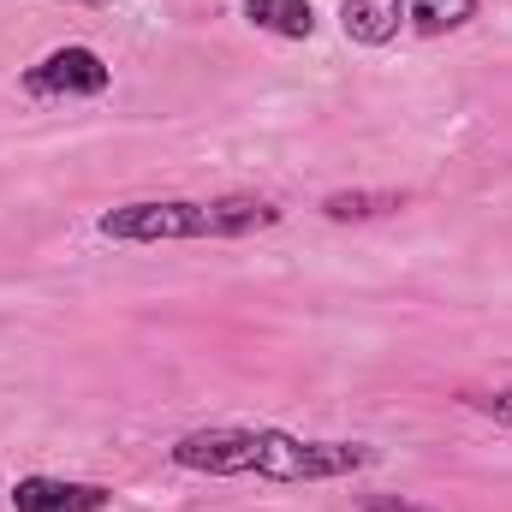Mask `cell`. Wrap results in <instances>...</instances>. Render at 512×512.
Returning <instances> with one entry per match:
<instances>
[{
	"instance_id": "cell-6",
	"label": "cell",
	"mask_w": 512,
	"mask_h": 512,
	"mask_svg": "<svg viewBox=\"0 0 512 512\" xmlns=\"http://www.w3.org/2000/svg\"><path fill=\"white\" fill-rule=\"evenodd\" d=\"M239 12H245L251 30L286 36V42H310L316 36V6L310 0H245Z\"/></svg>"
},
{
	"instance_id": "cell-9",
	"label": "cell",
	"mask_w": 512,
	"mask_h": 512,
	"mask_svg": "<svg viewBox=\"0 0 512 512\" xmlns=\"http://www.w3.org/2000/svg\"><path fill=\"white\" fill-rule=\"evenodd\" d=\"M465 405H471V411H483V417H495L501 429H512V387H495V393H471Z\"/></svg>"
},
{
	"instance_id": "cell-7",
	"label": "cell",
	"mask_w": 512,
	"mask_h": 512,
	"mask_svg": "<svg viewBox=\"0 0 512 512\" xmlns=\"http://www.w3.org/2000/svg\"><path fill=\"white\" fill-rule=\"evenodd\" d=\"M405 18L423 36H447V30H465L477 18V0H405Z\"/></svg>"
},
{
	"instance_id": "cell-1",
	"label": "cell",
	"mask_w": 512,
	"mask_h": 512,
	"mask_svg": "<svg viewBox=\"0 0 512 512\" xmlns=\"http://www.w3.org/2000/svg\"><path fill=\"white\" fill-rule=\"evenodd\" d=\"M167 453L179 471H197V477H262V483H334L376 465V447L364 441H304L286 429H251V423L191 429Z\"/></svg>"
},
{
	"instance_id": "cell-2",
	"label": "cell",
	"mask_w": 512,
	"mask_h": 512,
	"mask_svg": "<svg viewBox=\"0 0 512 512\" xmlns=\"http://www.w3.org/2000/svg\"><path fill=\"white\" fill-rule=\"evenodd\" d=\"M280 227V203L268 197H143L96 221L108 245H179V239H251Z\"/></svg>"
},
{
	"instance_id": "cell-8",
	"label": "cell",
	"mask_w": 512,
	"mask_h": 512,
	"mask_svg": "<svg viewBox=\"0 0 512 512\" xmlns=\"http://www.w3.org/2000/svg\"><path fill=\"white\" fill-rule=\"evenodd\" d=\"M405 197L399 191H334L322 197V215L328 221H370V215H393Z\"/></svg>"
},
{
	"instance_id": "cell-5",
	"label": "cell",
	"mask_w": 512,
	"mask_h": 512,
	"mask_svg": "<svg viewBox=\"0 0 512 512\" xmlns=\"http://www.w3.org/2000/svg\"><path fill=\"white\" fill-rule=\"evenodd\" d=\"M405 24V0H340V30L358 48H387Z\"/></svg>"
},
{
	"instance_id": "cell-4",
	"label": "cell",
	"mask_w": 512,
	"mask_h": 512,
	"mask_svg": "<svg viewBox=\"0 0 512 512\" xmlns=\"http://www.w3.org/2000/svg\"><path fill=\"white\" fill-rule=\"evenodd\" d=\"M114 489L102 483H66V477H18L12 512H108Z\"/></svg>"
},
{
	"instance_id": "cell-3",
	"label": "cell",
	"mask_w": 512,
	"mask_h": 512,
	"mask_svg": "<svg viewBox=\"0 0 512 512\" xmlns=\"http://www.w3.org/2000/svg\"><path fill=\"white\" fill-rule=\"evenodd\" d=\"M114 84L108 60L84 42H66V48H48L30 72H24V96L36 102H84V96H102Z\"/></svg>"
}]
</instances>
